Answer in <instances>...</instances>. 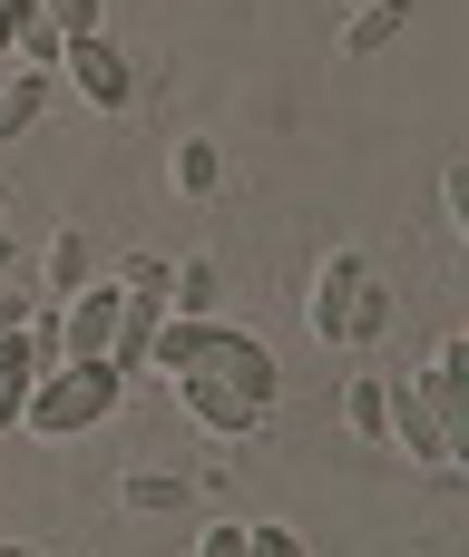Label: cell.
<instances>
[{
  "label": "cell",
  "instance_id": "4",
  "mask_svg": "<svg viewBox=\"0 0 469 557\" xmlns=\"http://www.w3.org/2000/svg\"><path fill=\"white\" fill-rule=\"evenodd\" d=\"M382 392H392V441L382 450H402V460H421L431 480H460V460H469V441L441 421V401L421 392V372H382Z\"/></svg>",
  "mask_w": 469,
  "mask_h": 557
},
{
  "label": "cell",
  "instance_id": "14",
  "mask_svg": "<svg viewBox=\"0 0 469 557\" xmlns=\"http://www.w3.org/2000/svg\"><path fill=\"white\" fill-rule=\"evenodd\" d=\"M166 176H176V196H215L225 186V157H215V137H176V157H166Z\"/></svg>",
  "mask_w": 469,
  "mask_h": 557
},
{
  "label": "cell",
  "instance_id": "6",
  "mask_svg": "<svg viewBox=\"0 0 469 557\" xmlns=\"http://www.w3.org/2000/svg\"><path fill=\"white\" fill-rule=\"evenodd\" d=\"M108 343H118V274L98 284H78L69 304H59V362H108Z\"/></svg>",
  "mask_w": 469,
  "mask_h": 557
},
{
  "label": "cell",
  "instance_id": "16",
  "mask_svg": "<svg viewBox=\"0 0 469 557\" xmlns=\"http://www.w3.org/2000/svg\"><path fill=\"white\" fill-rule=\"evenodd\" d=\"M118 499L147 509V519H157V509L176 519V509H186V480H176V470H137V480H118Z\"/></svg>",
  "mask_w": 469,
  "mask_h": 557
},
{
  "label": "cell",
  "instance_id": "2",
  "mask_svg": "<svg viewBox=\"0 0 469 557\" xmlns=\"http://www.w3.org/2000/svg\"><path fill=\"white\" fill-rule=\"evenodd\" d=\"M147 372H166V382H235L245 401H274L284 392V372H274V352L255 343V333H235V323H157V352H147Z\"/></svg>",
  "mask_w": 469,
  "mask_h": 557
},
{
  "label": "cell",
  "instance_id": "13",
  "mask_svg": "<svg viewBox=\"0 0 469 557\" xmlns=\"http://www.w3.org/2000/svg\"><path fill=\"white\" fill-rule=\"evenodd\" d=\"M29 392H39V352H29V343L10 333V343H0V441L20 431V411H29Z\"/></svg>",
  "mask_w": 469,
  "mask_h": 557
},
{
  "label": "cell",
  "instance_id": "17",
  "mask_svg": "<svg viewBox=\"0 0 469 557\" xmlns=\"http://www.w3.org/2000/svg\"><path fill=\"white\" fill-rule=\"evenodd\" d=\"M59 49H69V39H59V29H49L39 10H29V20L10 29V69H59Z\"/></svg>",
  "mask_w": 469,
  "mask_h": 557
},
{
  "label": "cell",
  "instance_id": "18",
  "mask_svg": "<svg viewBox=\"0 0 469 557\" xmlns=\"http://www.w3.org/2000/svg\"><path fill=\"white\" fill-rule=\"evenodd\" d=\"M39 20L59 39H88V29H108V0H39Z\"/></svg>",
  "mask_w": 469,
  "mask_h": 557
},
{
  "label": "cell",
  "instance_id": "1",
  "mask_svg": "<svg viewBox=\"0 0 469 557\" xmlns=\"http://www.w3.org/2000/svg\"><path fill=\"white\" fill-rule=\"evenodd\" d=\"M304 333L333 343V352H372V343L392 333V284L372 274L362 245H333V255L313 264V284H304Z\"/></svg>",
  "mask_w": 469,
  "mask_h": 557
},
{
  "label": "cell",
  "instance_id": "19",
  "mask_svg": "<svg viewBox=\"0 0 469 557\" xmlns=\"http://www.w3.org/2000/svg\"><path fill=\"white\" fill-rule=\"evenodd\" d=\"M245 557H313V548H304L284 519H245Z\"/></svg>",
  "mask_w": 469,
  "mask_h": 557
},
{
  "label": "cell",
  "instance_id": "11",
  "mask_svg": "<svg viewBox=\"0 0 469 557\" xmlns=\"http://www.w3.org/2000/svg\"><path fill=\"white\" fill-rule=\"evenodd\" d=\"M402 29H411V0H362V10H343V59H372Z\"/></svg>",
  "mask_w": 469,
  "mask_h": 557
},
{
  "label": "cell",
  "instance_id": "8",
  "mask_svg": "<svg viewBox=\"0 0 469 557\" xmlns=\"http://www.w3.org/2000/svg\"><path fill=\"white\" fill-rule=\"evenodd\" d=\"M88 274H98V255H88V235H78V225H59V235L39 245V284H29V294H39V304H69V294H78Z\"/></svg>",
  "mask_w": 469,
  "mask_h": 557
},
{
  "label": "cell",
  "instance_id": "7",
  "mask_svg": "<svg viewBox=\"0 0 469 557\" xmlns=\"http://www.w3.org/2000/svg\"><path fill=\"white\" fill-rule=\"evenodd\" d=\"M176 401H186V421L215 431V441H255V431L274 421V401H245L235 382H176Z\"/></svg>",
  "mask_w": 469,
  "mask_h": 557
},
{
  "label": "cell",
  "instance_id": "9",
  "mask_svg": "<svg viewBox=\"0 0 469 557\" xmlns=\"http://www.w3.org/2000/svg\"><path fill=\"white\" fill-rule=\"evenodd\" d=\"M421 392L441 401V421H451V431L469 441V333H451V343L431 352V372H421Z\"/></svg>",
  "mask_w": 469,
  "mask_h": 557
},
{
  "label": "cell",
  "instance_id": "21",
  "mask_svg": "<svg viewBox=\"0 0 469 557\" xmlns=\"http://www.w3.org/2000/svg\"><path fill=\"white\" fill-rule=\"evenodd\" d=\"M29 313H39V294H29V284H20V274H10V284H0V343H10V333H20V323H29Z\"/></svg>",
  "mask_w": 469,
  "mask_h": 557
},
{
  "label": "cell",
  "instance_id": "12",
  "mask_svg": "<svg viewBox=\"0 0 469 557\" xmlns=\"http://www.w3.org/2000/svg\"><path fill=\"white\" fill-rule=\"evenodd\" d=\"M343 421H353V441H392V392H382V372H353L343 382Z\"/></svg>",
  "mask_w": 469,
  "mask_h": 557
},
{
  "label": "cell",
  "instance_id": "24",
  "mask_svg": "<svg viewBox=\"0 0 469 557\" xmlns=\"http://www.w3.org/2000/svg\"><path fill=\"white\" fill-rule=\"evenodd\" d=\"M0 557H39V548H20V539H0Z\"/></svg>",
  "mask_w": 469,
  "mask_h": 557
},
{
  "label": "cell",
  "instance_id": "20",
  "mask_svg": "<svg viewBox=\"0 0 469 557\" xmlns=\"http://www.w3.org/2000/svg\"><path fill=\"white\" fill-rule=\"evenodd\" d=\"M441 225H451V235L469 225V166H460V157L441 166Z\"/></svg>",
  "mask_w": 469,
  "mask_h": 557
},
{
  "label": "cell",
  "instance_id": "25",
  "mask_svg": "<svg viewBox=\"0 0 469 557\" xmlns=\"http://www.w3.org/2000/svg\"><path fill=\"white\" fill-rule=\"evenodd\" d=\"M323 10H362V0H323Z\"/></svg>",
  "mask_w": 469,
  "mask_h": 557
},
{
  "label": "cell",
  "instance_id": "15",
  "mask_svg": "<svg viewBox=\"0 0 469 557\" xmlns=\"http://www.w3.org/2000/svg\"><path fill=\"white\" fill-rule=\"evenodd\" d=\"M39 108H49V69H0V137L39 127Z\"/></svg>",
  "mask_w": 469,
  "mask_h": 557
},
{
  "label": "cell",
  "instance_id": "22",
  "mask_svg": "<svg viewBox=\"0 0 469 557\" xmlns=\"http://www.w3.org/2000/svg\"><path fill=\"white\" fill-rule=\"evenodd\" d=\"M196 557H245V519H206V539H196Z\"/></svg>",
  "mask_w": 469,
  "mask_h": 557
},
{
  "label": "cell",
  "instance_id": "23",
  "mask_svg": "<svg viewBox=\"0 0 469 557\" xmlns=\"http://www.w3.org/2000/svg\"><path fill=\"white\" fill-rule=\"evenodd\" d=\"M10 274H20V245H10V235H0V284H10Z\"/></svg>",
  "mask_w": 469,
  "mask_h": 557
},
{
  "label": "cell",
  "instance_id": "5",
  "mask_svg": "<svg viewBox=\"0 0 469 557\" xmlns=\"http://www.w3.org/2000/svg\"><path fill=\"white\" fill-rule=\"evenodd\" d=\"M59 78H69V88H78L98 117H127V108H137V69H127V49H118L108 29L69 39V49H59Z\"/></svg>",
  "mask_w": 469,
  "mask_h": 557
},
{
  "label": "cell",
  "instance_id": "3",
  "mask_svg": "<svg viewBox=\"0 0 469 557\" xmlns=\"http://www.w3.org/2000/svg\"><path fill=\"white\" fill-rule=\"evenodd\" d=\"M118 392H127V372H118V362H59V372H39V392H29L20 431H29V441H88V431L118 411Z\"/></svg>",
  "mask_w": 469,
  "mask_h": 557
},
{
  "label": "cell",
  "instance_id": "10",
  "mask_svg": "<svg viewBox=\"0 0 469 557\" xmlns=\"http://www.w3.org/2000/svg\"><path fill=\"white\" fill-rule=\"evenodd\" d=\"M215 294H225V284H215V255H176V264H166V313H176V323H206Z\"/></svg>",
  "mask_w": 469,
  "mask_h": 557
}]
</instances>
